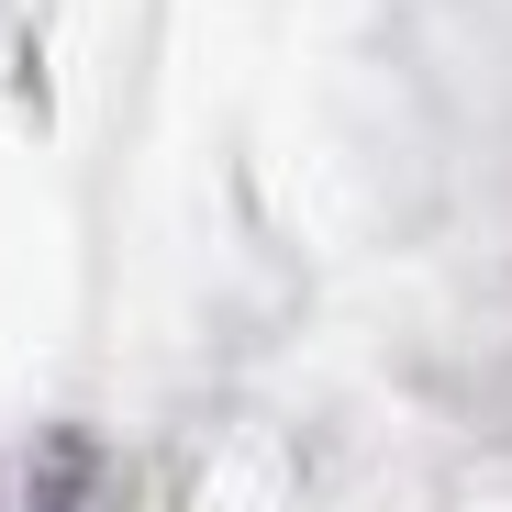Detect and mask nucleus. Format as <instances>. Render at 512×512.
Returning a JSON list of instances; mask_svg holds the SVG:
<instances>
[{
    "label": "nucleus",
    "instance_id": "obj_1",
    "mask_svg": "<svg viewBox=\"0 0 512 512\" xmlns=\"http://www.w3.org/2000/svg\"><path fill=\"white\" fill-rule=\"evenodd\" d=\"M45 512H90V446H78V435L45 457Z\"/></svg>",
    "mask_w": 512,
    "mask_h": 512
}]
</instances>
